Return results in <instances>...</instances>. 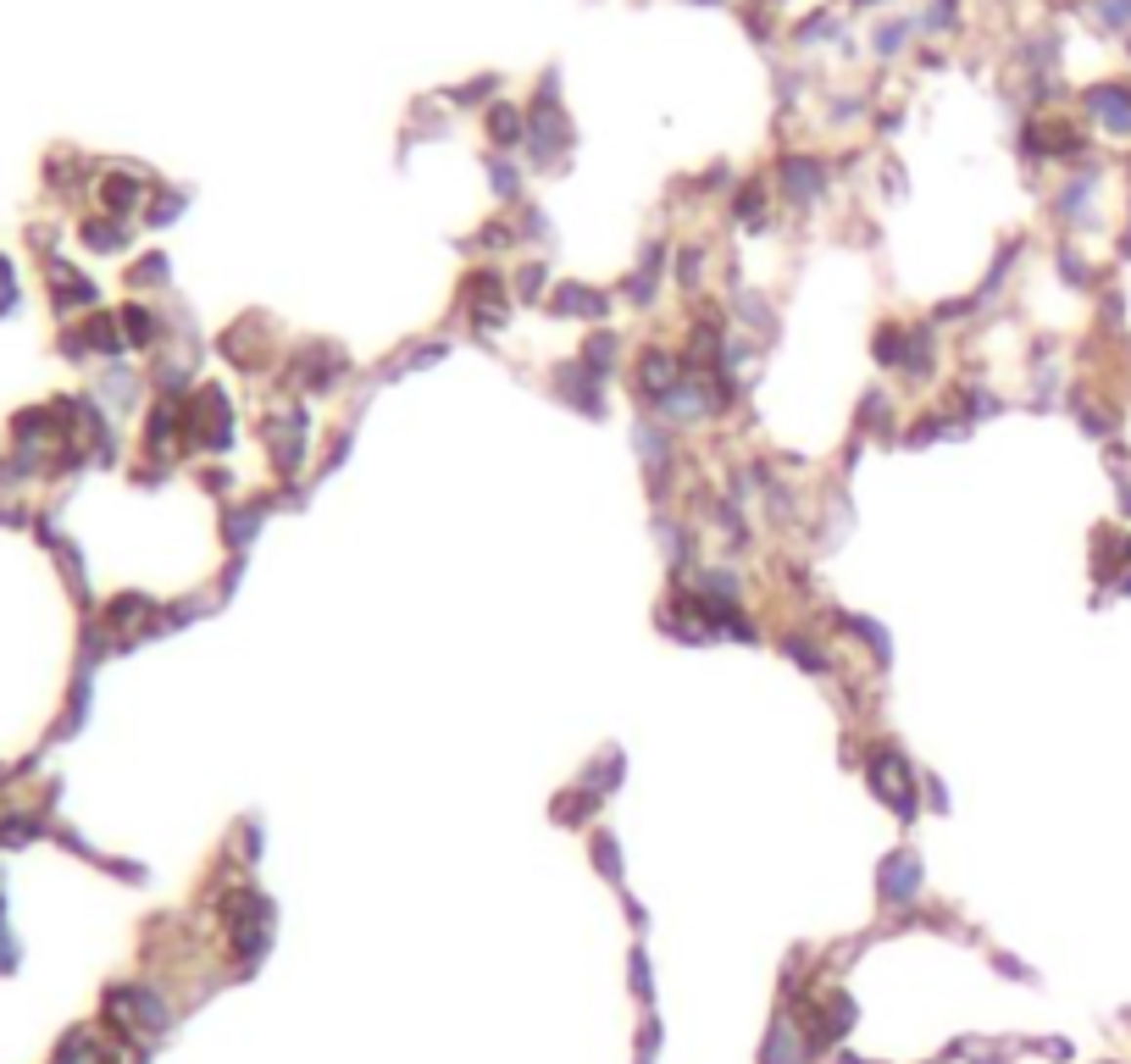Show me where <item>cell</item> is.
Listing matches in <instances>:
<instances>
[{
  "label": "cell",
  "instance_id": "cell-5",
  "mask_svg": "<svg viewBox=\"0 0 1131 1064\" xmlns=\"http://www.w3.org/2000/svg\"><path fill=\"white\" fill-rule=\"evenodd\" d=\"M782 649H788L793 654V660H799V666H805V671H832V660H826V649H821V643H810V637H782Z\"/></svg>",
  "mask_w": 1131,
  "mask_h": 1064
},
{
  "label": "cell",
  "instance_id": "cell-2",
  "mask_svg": "<svg viewBox=\"0 0 1131 1064\" xmlns=\"http://www.w3.org/2000/svg\"><path fill=\"white\" fill-rule=\"evenodd\" d=\"M915 871H921L915 854H893L888 871H882V876H888V881H882V898H888V904H904V898L921 887V876H915Z\"/></svg>",
  "mask_w": 1131,
  "mask_h": 1064
},
{
  "label": "cell",
  "instance_id": "cell-6",
  "mask_svg": "<svg viewBox=\"0 0 1131 1064\" xmlns=\"http://www.w3.org/2000/svg\"><path fill=\"white\" fill-rule=\"evenodd\" d=\"M633 987H638V998H649V960L644 954H633Z\"/></svg>",
  "mask_w": 1131,
  "mask_h": 1064
},
{
  "label": "cell",
  "instance_id": "cell-1",
  "mask_svg": "<svg viewBox=\"0 0 1131 1064\" xmlns=\"http://www.w3.org/2000/svg\"><path fill=\"white\" fill-rule=\"evenodd\" d=\"M805 1037H799V1026H788V1014H776L772 1020V1037H766V1047H760V1064H805Z\"/></svg>",
  "mask_w": 1131,
  "mask_h": 1064
},
{
  "label": "cell",
  "instance_id": "cell-4",
  "mask_svg": "<svg viewBox=\"0 0 1131 1064\" xmlns=\"http://www.w3.org/2000/svg\"><path fill=\"white\" fill-rule=\"evenodd\" d=\"M583 366L594 372V378H610V366H616V339L610 333H594L583 349Z\"/></svg>",
  "mask_w": 1131,
  "mask_h": 1064
},
{
  "label": "cell",
  "instance_id": "cell-3",
  "mask_svg": "<svg viewBox=\"0 0 1131 1064\" xmlns=\"http://www.w3.org/2000/svg\"><path fill=\"white\" fill-rule=\"evenodd\" d=\"M555 310H577V316H605V310H610V300H605L600 289H583V283H566V289L555 294Z\"/></svg>",
  "mask_w": 1131,
  "mask_h": 1064
}]
</instances>
